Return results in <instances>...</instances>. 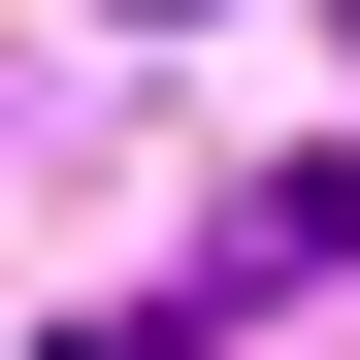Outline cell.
I'll return each instance as SVG.
<instances>
[{
  "mask_svg": "<svg viewBox=\"0 0 360 360\" xmlns=\"http://www.w3.org/2000/svg\"><path fill=\"white\" fill-rule=\"evenodd\" d=\"M131 33H164V0H131Z\"/></svg>",
  "mask_w": 360,
  "mask_h": 360,
  "instance_id": "6da1fadb",
  "label": "cell"
}]
</instances>
